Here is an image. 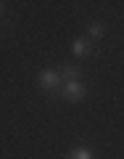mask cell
Wrapping results in <instances>:
<instances>
[{"mask_svg":"<svg viewBox=\"0 0 124 159\" xmlns=\"http://www.w3.org/2000/svg\"><path fill=\"white\" fill-rule=\"evenodd\" d=\"M63 96H66L69 101H82V98H85V85H82L79 80L66 82V88H63Z\"/></svg>","mask_w":124,"mask_h":159,"instance_id":"6da1fadb","label":"cell"},{"mask_svg":"<svg viewBox=\"0 0 124 159\" xmlns=\"http://www.w3.org/2000/svg\"><path fill=\"white\" fill-rule=\"evenodd\" d=\"M40 85L48 88V90H50V88H58V85H61V72H53V69L42 72V74H40Z\"/></svg>","mask_w":124,"mask_h":159,"instance_id":"7a4b0ae2","label":"cell"},{"mask_svg":"<svg viewBox=\"0 0 124 159\" xmlns=\"http://www.w3.org/2000/svg\"><path fill=\"white\" fill-rule=\"evenodd\" d=\"M71 51L77 53V56H87V53H90V43H87V40H74V45H71Z\"/></svg>","mask_w":124,"mask_h":159,"instance_id":"3957f363","label":"cell"},{"mask_svg":"<svg viewBox=\"0 0 124 159\" xmlns=\"http://www.w3.org/2000/svg\"><path fill=\"white\" fill-rule=\"evenodd\" d=\"M69 159H92V154H90V148H74L69 154Z\"/></svg>","mask_w":124,"mask_h":159,"instance_id":"277c9868","label":"cell"},{"mask_svg":"<svg viewBox=\"0 0 124 159\" xmlns=\"http://www.w3.org/2000/svg\"><path fill=\"white\" fill-rule=\"evenodd\" d=\"M61 74H63V77L69 80V82H74V80L79 77V72H77V69H74V66H63V69H61Z\"/></svg>","mask_w":124,"mask_h":159,"instance_id":"5b68a950","label":"cell"},{"mask_svg":"<svg viewBox=\"0 0 124 159\" xmlns=\"http://www.w3.org/2000/svg\"><path fill=\"white\" fill-rule=\"evenodd\" d=\"M90 34H92V37H100V34H103V27H100V24H90Z\"/></svg>","mask_w":124,"mask_h":159,"instance_id":"8992f818","label":"cell"}]
</instances>
